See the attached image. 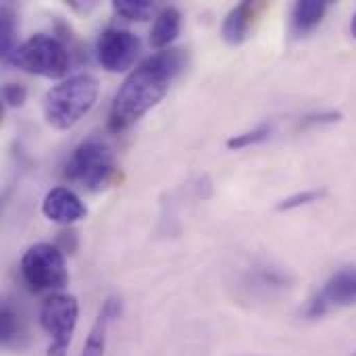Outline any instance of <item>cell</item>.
<instances>
[{
  "mask_svg": "<svg viewBox=\"0 0 356 356\" xmlns=\"http://www.w3.org/2000/svg\"><path fill=\"white\" fill-rule=\"evenodd\" d=\"M15 42H17V13L13 4H2L0 6V48H2L4 60L17 50Z\"/></svg>",
  "mask_w": 356,
  "mask_h": 356,
  "instance_id": "15",
  "label": "cell"
},
{
  "mask_svg": "<svg viewBox=\"0 0 356 356\" xmlns=\"http://www.w3.org/2000/svg\"><path fill=\"white\" fill-rule=\"evenodd\" d=\"M0 342L8 350H25L29 336L25 319L17 313V309L10 302L2 305V317H0Z\"/></svg>",
  "mask_w": 356,
  "mask_h": 356,
  "instance_id": "12",
  "label": "cell"
},
{
  "mask_svg": "<svg viewBox=\"0 0 356 356\" xmlns=\"http://www.w3.org/2000/svg\"><path fill=\"white\" fill-rule=\"evenodd\" d=\"M77 317H79V305L75 296L54 294L42 305L40 323L52 336V344L46 356H67L75 325H77Z\"/></svg>",
  "mask_w": 356,
  "mask_h": 356,
  "instance_id": "6",
  "label": "cell"
},
{
  "mask_svg": "<svg viewBox=\"0 0 356 356\" xmlns=\"http://www.w3.org/2000/svg\"><path fill=\"white\" fill-rule=\"evenodd\" d=\"M265 8L263 2H250V0H244L240 2L238 6H234L225 21H223V27H221V35L227 44H242L250 29L254 27V21L257 17L261 15V10Z\"/></svg>",
  "mask_w": 356,
  "mask_h": 356,
  "instance_id": "10",
  "label": "cell"
},
{
  "mask_svg": "<svg viewBox=\"0 0 356 356\" xmlns=\"http://www.w3.org/2000/svg\"><path fill=\"white\" fill-rule=\"evenodd\" d=\"M42 213L46 219L54 223L71 225L81 221L88 215V209L81 202V198L69 188H52L42 202Z\"/></svg>",
  "mask_w": 356,
  "mask_h": 356,
  "instance_id": "9",
  "label": "cell"
},
{
  "mask_svg": "<svg viewBox=\"0 0 356 356\" xmlns=\"http://www.w3.org/2000/svg\"><path fill=\"white\" fill-rule=\"evenodd\" d=\"M342 119V113L340 111H323V113H311L307 117L300 119L298 123V129H309V127H315V125H325V123H338Z\"/></svg>",
  "mask_w": 356,
  "mask_h": 356,
  "instance_id": "21",
  "label": "cell"
},
{
  "mask_svg": "<svg viewBox=\"0 0 356 356\" xmlns=\"http://www.w3.org/2000/svg\"><path fill=\"white\" fill-rule=\"evenodd\" d=\"M113 8L119 17L129 21H144L152 15L154 2L150 0H115Z\"/></svg>",
  "mask_w": 356,
  "mask_h": 356,
  "instance_id": "16",
  "label": "cell"
},
{
  "mask_svg": "<svg viewBox=\"0 0 356 356\" xmlns=\"http://www.w3.org/2000/svg\"><path fill=\"white\" fill-rule=\"evenodd\" d=\"M65 179L77 184L88 192H100L117 177L113 148L100 136L83 140L67 159L63 167Z\"/></svg>",
  "mask_w": 356,
  "mask_h": 356,
  "instance_id": "3",
  "label": "cell"
},
{
  "mask_svg": "<svg viewBox=\"0 0 356 356\" xmlns=\"http://www.w3.org/2000/svg\"><path fill=\"white\" fill-rule=\"evenodd\" d=\"M106 325L108 321H104L102 317H98V321L94 323L86 344H83V356H104L106 348Z\"/></svg>",
  "mask_w": 356,
  "mask_h": 356,
  "instance_id": "19",
  "label": "cell"
},
{
  "mask_svg": "<svg viewBox=\"0 0 356 356\" xmlns=\"http://www.w3.org/2000/svg\"><path fill=\"white\" fill-rule=\"evenodd\" d=\"M60 252L65 254H71L75 252L77 248V234L73 229H65V232H58L56 234V244H54Z\"/></svg>",
  "mask_w": 356,
  "mask_h": 356,
  "instance_id": "23",
  "label": "cell"
},
{
  "mask_svg": "<svg viewBox=\"0 0 356 356\" xmlns=\"http://www.w3.org/2000/svg\"><path fill=\"white\" fill-rule=\"evenodd\" d=\"M121 315H123V300L119 296L106 298L104 305H102V309H100V317L111 323V321H117Z\"/></svg>",
  "mask_w": 356,
  "mask_h": 356,
  "instance_id": "22",
  "label": "cell"
},
{
  "mask_svg": "<svg viewBox=\"0 0 356 356\" xmlns=\"http://www.w3.org/2000/svg\"><path fill=\"white\" fill-rule=\"evenodd\" d=\"M96 98L98 79L88 73L73 75L48 90L44 98V117L54 129H69L92 111Z\"/></svg>",
  "mask_w": 356,
  "mask_h": 356,
  "instance_id": "2",
  "label": "cell"
},
{
  "mask_svg": "<svg viewBox=\"0 0 356 356\" xmlns=\"http://www.w3.org/2000/svg\"><path fill=\"white\" fill-rule=\"evenodd\" d=\"M140 48L142 44L136 33L119 27H108L98 35L96 56L102 69L111 73H123L136 63Z\"/></svg>",
  "mask_w": 356,
  "mask_h": 356,
  "instance_id": "7",
  "label": "cell"
},
{
  "mask_svg": "<svg viewBox=\"0 0 356 356\" xmlns=\"http://www.w3.org/2000/svg\"><path fill=\"white\" fill-rule=\"evenodd\" d=\"M2 100H4L6 106L19 108L27 100V88L23 83H13V81L10 83H4V88H2Z\"/></svg>",
  "mask_w": 356,
  "mask_h": 356,
  "instance_id": "20",
  "label": "cell"
},
{
  "mask_svg": "<svg viewBox=\"0 0 356 356\" xmlns=\"http://www.w3.org/2000/svg\"><path fill=\"white\" fill-rule=\"evenodd\" d=\"M353 356H356V350H355V353H353Z\"/></svg>",
  "mask_w": 356,
  "mask_h": 356,
  "instance_id": "25",
  "label": "cell"
},
{
  "mask_svg": "<svg viewBox=\"0 0 356 356\" xmlns=\"http://www.w3.org/2000/svg\"><path fill=\"white\" fill-rule=\"evenodd\" d=\"M292 284L290 275L277 267H271V265H261V267H254L248 277H246V290L250 294H259L263 298L275 294V292H284L288 290Z\"/></svg>",
  "mask_w": 356,
  "mask_h": 356,
  "instance_id": "11",
  "label": "cell"
},
{
  "mask_svg": "<svg viewBox=\"0 0 356 356\" xmlns=\"http://www.w3.org/2000/svg\"><path fill=\"white\" fill-rule=\"evenodd\" d=\"M269 138H271V125H269V123H261V125L254 127V129H248V131H244V134L232 136V138L225 142V146H227L229 150H244V148H248V146L267 142Z\"/></svg>",
  "mask_w": 356,
  "mask_h": 356,
  "instance_id": "17",
  "label": "cell"
},
{
  "mask_svg": "<svg viewBox=\"0 0 356 356\" xmlns=\"http://www.w3.org/2000/svg\"><path fill=\"white\" fill-rule=\"evenodd\" d=\"M181 29V13L175 6H167L163 8L150 29V46L163 50L165 46H169Z\"/></svg>",
  "mask_w": 356,
  "mask_h": 356,
  "instance_id": "14",
  "label": "cell"
},
{
  "mask_svg": "<svg viewBox=\"0 0 356 356\" xmlns=\"http://www.w3.org/2000/svg\"><path fill=\"white\" fill-rule=\"evenodd\" d=\"M21 275L33 292H54L69 284L65 252L54 244H33L21 259Z\"/></svg>",
  "mask_w": 356,
  "mask_h": 356,
  "instance_id": "5",
  "label": "cell"
},
{
  "mask_svg": "<svg viewBox=\"0 0 356 356\" xmlns=\"http://www.w3.org/2000/svg\"><path fill=\"white\" fill-rule=\"evenodd\" d=\"M188 65V54L179 48L159 50L142 60L121 83L108 113L111 131L119 134L142 119L169 92L171 83Z\"/></svg>",
  "mask_w": 356,
  "mask_h": 356,
  "instance_id": "1",
  "label": "cell"
},
{
  "mask_svg": "<svg viewBox=\"0 0 356 356\" xmlns=\"http://www.w3.org/2000/svg\"><path fill=\"white\" fill-rule=\"evenodd\" d=\"M325 194H327V190H325V188L302 190V192L292 194V196L284 198L282 202H277V204H275V211H280V213H284V211H294V209H300V207H307V204L319 202Z\"/></svg>",
  "mask_w": 356,
  "mask_h": 356,
  "instance_id": "18",
  "label": "cell"
},
{
  "mask_svg": "<svg viewBox=\"0 0 356 356\" xmlns=\"http://www.w3.org/2000/svg\"><path fill=\"white\" fill-rule=\"evenodd\" d=\"M6 63L31 75L58 79L69 71L71 52L58 38L35 33L19 44L17 50L6 58Z\"/></svg>",
  "mask_w": 356,
  "mask_h": 356,
  "instance_id": "4",
  "label": "cell"
},
{
  "mask_svg": "<svg viewBox=\"0 0 356 356\" xmlns=\"http://www.w3.org/2000/svg\"><path fill=\"white\" fill-rule=\"evenodd\" d=\"M356 305V267H344L336 271L325 286L311 298L305 315L309 319H319L332 309Z\"/></svg>",
  "mask_w": 356,
  "mask_h": 356,
  "instance_id": "8",
  "label": "cell"
},
{
  "mask_svg": "<svg viewBox=\"0 0 356 356\" xmlns=\"http://www.w3.org/2000/svg\"><path fill=\"white\" fill-rule=\"evenodd\" d=\"M330 2L325 0H300L292 8V31L296 35H307L325 17Z\"/></svg>",
  "mask_w": 356,
  "mask_h": 356,
  "instance_id": "13",
  "label": "cell"
},
{
  "mask_svg": "<svg viewBox=\"0 0 356 356\" xmlns=\"http://www.w3.org/2000/svg\"><path fill=\"white\" fill-rule=\"evenodd\" d=\"M350 33H353V38L356 40V13L353 15V19H350Z\"/></svg>",
  "mask_w": 356,
  "mask_h": 356,
  "instance_id": "24",
  "label": "cell"
}]
</instances>
